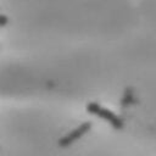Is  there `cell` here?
Returning <instances> with one entry per match:
<instances>
[{"instance_id":"1","label":"cell","mask_w":156,"mask_h":156,"mask_svg":"<svg viewBox=\"0 0 156 156\" xmlns=\"http://www.w3.org/2000/svg\"><path fill=\"white\" fill-rule=\"evenodd\" d=\"M87 111L91 115H95L105 121H107L113 128L116 129H121L123 128V121L121 117H118L116 113H113L112 111H110L108 108L99 105L98 102H89L87 105Z\"/></svg>"},{"instance_id":"2","label":"cell","mask_w":156,"mask_h":156,"mask_svg":"<svg viewBox=\"0 0 156 156\" xmlns=\"http://www.w3.org/2000/svg\"><path fill=\"white\" fill-rule=\"evenodd\" d=\"M90 127H91V123H90V122H84V123H82V124L78 126L76 129H73L71 133H68V134H66L63 138H61V139L58 140V145H60L61 147H67V146H69V145L73 144L76 140H78L79 138H82L85 133H88L89 129H90Z\"/></svg>"},{"instance_id":"3","label":"cell","mask_w":156,"mask_h":156,"mask_svg":"<svg viewBox=\"0 0 156 156\" xmlns=\"http://www.w3.org/2000/svg\"><path fill=\"white\" fill-rule=\"evenodd\" d=\"M7 22H9L7 16H6V15H1V13H0V27H4L5 24H7Z\"/></svg>"}]
</instances>
